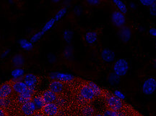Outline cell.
<instances>
[{
  "label": "cell",
  "instance_id": "cell-1",
  "mask_svg": "<svg viewBox=\"0 0 156 116\" xmlns=\"http://www.w3.org/2000/svg\"><path fill=\"white\" fill-rule=\"evenodd\" d=\"M129 68V67L128 62L124 58H120L114 62V67H113L114 73L119 77L125 76L127 73Z\"/></svg>",
  "mask_w": 156,
  "mask_h": 116
},
{
  "label": "cell",
  "instance_id": "cell-2",
  "mask_svg": "<svg viewBox=\"0 0 156 116\" xmlns=\"http://www.w3.org/2000/svg\"><path fill=\"white\" fill-rule=\"evenodd\" d=\"M106 106L108 109L113 111H121L122 110L123 104L122 100L118 99L114 95H109L106 97Z\"/></svg>",
  "mask_w": 156,
  "mask_h": 116
},
{
  "label": "cell",
  "instance_id": "cell-3",
  "mask_svg": "<svg viewBox=\"0 0 156 116\" xmlns=\"http://www.w3.org/2000/svg\"><path fill=\"white\" fill-rule=\"evenodd\" d=\"M142 92L146 95H151L156 90V80L154 78H149L144 81L142 87Z\"/></svg>",
  "mask_w": 156,
  "mask_h": 116
},
{
  "label": "cell",
  "instance_id": "cell-4",
  "mask_svg": "<svg viewBox=\"0 0 156 116\" xmlns=\"http://www.w3.org/2000/svg\"><path fill=\"white\" fill-rule=\"evenodd\" d=\"M49 78L52 80H57L63 83V82H68L73 80L75 77L72 74L64 73L53 72L49 74Z\"/></svg>",
  "mask_w": 156,
  "mask_h": 116
},
{
  "label": "cell",
  "instance_id": "cell-5",
  "mask_svg": "<svg viewBox=\"0 0 156 116\" xmlns=\"http://www.w3.org/2000/svg\"><path fill=\"white\" fill-rule=\"evenodd\" d=\"M12 81L9 80L0 86V99H7L12 93Z\"/></svg>",
  "mask_w": 156,
  "mask_h": 116
},
{
  "label": "cell",
  "instance_id": "cell-6",
  "mask_svg": "<svg viewBox=\"0 0 156 116\" xmlns=\"http://www.w3.org/2000/svg\"><path fill=\"white\" fill-rule=\"evenodd\" d=\"M112 21L115 26L122 28L125 24L126 18L124 14L121 12L115 11L112 15Z\"/></svg>",
  "mask_w": 156,
  "mask_h": 116
},
{
  "label": "cell",
  "instance_id": "cell-7",
  "mask_svg": "<svg viewBox=\"0 0 156 116\" xmlns=\"http://www.w3.org/2000/svg\"><path fill=\"white\" fill-rule=\"evenodd\" d=\"M80 96L85 101H92L95 97L92 89L87 84L82 86L80 89Z\"/></svg>",
  "mask_w": 156,
  "mask_h": 116
},
{
  "label": "cell",
  "instance_id": "cell-8",
  "mask_svg": "<svg viewBox=\"0 0 156 116\" xmlns=\"http://www.w3.org/2000/svg\"><path fill=\"white\" fill-rule=\"evenodd\" d=\"M41 111L45 115L55 116L58 112V107L56 103L46 104L43 107Z\"/></svg>",
  "mask_w": 156,
  "mask_h": 116
},
{
  "label": "cell",
  "instance_id": "cell-9",
  "mask_svg": "<svg viewBox=\"0 0 156 116\" xmlns=\"http://www.w3.org/2000/svg\"><path fill=\"white\" fill-rule=\"evenodd\" d=\"M23 80H24L25 84L29 87L30 86H35L36 87L37 84L40 82V78H39L38 76L33 73H28L25 75Z\"/></svg>",
  "mask_w": 156,
  "mask_h": 116
},
{
  "label": "cell",
  "instance_id": "cell-10",
  "mask_svg": "<svg viewBox=\"0 0 156 116\" xmlns=\"http://www.w3.org/2000/svg\"><path fill=\"white\" fill-rule=\"evenodd\" d=\"M41 97L44 99L45 104L54 103L56 101V99H58L57 95L52 91H51L50 89H47L43 92Z\"/></svg>",
  "mask_w": 156,
  "mask_h": 116
},
{
  "label": "cell",
  "instance_id": "cell-11",
  "mask_svg": "<svg viewBox=\"0 0 156 116\" xmlns=\"http://www.w3.org/2000/svg\"><path fill=\"white\" fill-rule=\"evenodd\" d=\"M132 36L131 29L129 27L123 26L119 31V36L123 42H127L129 41Z\"/></svg>",
  "mask_w": 156,
  "mask_h": 116
},
{
  "label": "cell",
  "instance_id": "cell-12",
  "mask_svg": "<svg viewBox=\"0 0 156 116\" xmlns=\"http://www.w3.org/2000/svg\"><path fill=\"white\" fill-rule=\"evenodd\" d=\"M23 113L25 114V115H33L36 113V107L35 104L33 102V101L27 102V103L23 104L21 107Z\"/></svg>",
  "mask_w": 156,
  "mask_h": 116
},
{
  "label": "cell",
  "instance_id": "cell-13",
  "mask_svg": "<svg viewBox=\"0 0 156 116\" xmlns=\"http://www.w3.org/2000/svg\"><path fill=\"white\" fill-rule=\"evenodd\" d=\"M64 84L57 80H52L49 84V89L56 94L62 93L64 90Z\"/></svg>",
  "mask_w": 156,
  "mask_h": 116
},
{
  "label": "cell",
  "instance_id": "cell-14",
  "mask_svg": "<svg viewBox=\"0 0 156 116\" xmlns=\"http://www.w3.org/2000/svg\"><path fill=\"white\" fill-rule=\"evenodd\" d=\"M102 60L106 62H112L115 59V53L110 49H104L101 54Z\"/></svg>",
  "mask_w": 156,
  "mask_h": 116
},
{
  "label": "cell",
  "instance_id": "cell-15",
  "mask_svg": "<svg viewBox=\"0 0 156 116\" xmlns=\"http://www.w3.org/2000/svg\"><path fill=\"white\" fill-rule=\"evenodd\" d=\"M12 81V89L15 92L20 94L26 92L28 89V86L25 84L24 81Z\"/></svg>",
  "mask_w": 156,
  "mask_h": 116
},
{
  "label": "cell",
  "instance_id": "cell-16",
  "mask_svg": "<svg viewBox=\"0 0 156 116\" xmlns=\"http://www.w3.org/2000/svg\"><path fill=\"white\" fill-rule=\"evenodd\" d=\"M24 70L22 68H15L11 72V76H12L13 81H22L24 76Z\"/></svg>",
  "mask_w": 156,
  "mask_h": 116
},
{
  "label": "cell",
  "instance_id": "cell-17",
  "mask_svg": "<svg viewBox=\"0 0 156 116\" xmlns=\"http://www.w3.org/2000/svg\"><path fill=\"white\" fill-rule=\"evenodd\" d=\"M17 100L20 104H25L27 102H31L33 100V94L29 93L28 92H25L23 93L19 94L17 97Z\"/></svg>",
  "mask_w": 156,
  "mask_h": 116
},
{
  "label": "cell",
  "instance_id": "cell-18",
  "mask_svg": "<svg viewBox=\"0 0 156 116\" xmlns=\"http://www.w3.org/2000/svg\"><path fill=\"white\" fill-rule=\"evenodd\" d=\"M85 39L86 42L90 44H94L98 40V33L95 31H89L85 33Z\"/></svg>",
  "mask_w": 156,
  "mask_h": 116
},
{
  "label": "cell",
  "instance_id": "cell-19",
  "mask_svg": "<svg viewBox=\"0 0 156 116\" xmlns=\"http://www.w3.org/2000/svg\"><path fill=\"white\" fill-rule=\"evenodd\" d=\"M86 84L91 88V89H92V91L93 92V93H94L95 97H101V96L103 94V90L101 89V88L99 87L96 84L94 83V82L87 81Z\"/></svg>",
  "mask_w": 156,
  "mask_h": 116
},
{
  "label": "cell",
  "instance_id": "cell-20",
  "mask_svg": "<svg viewBox=\"0 0 156 116\" xmlns=\"http://www.w3.org/2000/svg\"><path fill=\"white\" fill-rule=\"evenodd\" d=\"M24 62V57L21 55V54H16L12 59V63L15 67H16L17 68H19L20 67L23 65Z\"/></svg>",
  "mask_w": 156,
  "mask_h": 116
},
{
  "label": "cell",
  "instance_id": "cell-21",
  "mask_svg": "<svg viewBox=\"0 0 156 116\" xmlns=\"http://www.w3.org/2000/svg\"><path fill=\"white\" fill-rule=\"evenodd\" d=\"M19 44L23 50H31L34 47V45H33V43L29 42V41L27 40V39H22L19 41Z\"/></svg>",
  "mask_w": 156,
  "mask_h": 116
},
{
  "label": "cell",
  "instance_id": "cell-22",
  "mask_svg": "<svg viewBox=\"0 0 156 116\" xmlns=\"http://www.w3.org/2000/svg\"><path fill=\"white\" fill-rule=\"evenodd\" d=\"M32 101L35 104V105H36V109L38 110H41L43 107L46 105L41 96H37V97H35L34 99H33Z\"/></svg>",
  "mask_w": 156,
  "mask_h": 116
},
{
  "label": "cell",
  "instance_id": "cell-23",
  "mask_svg": "<svg viewBox=\"0 0 156 116\" xmlns=\"http://www.w3.org/2000/svg\"><path fill=\"white\" fill-rule=\"evenodd\" d=\"M114 3L116 5V6L118 7V9H119V11L122 14H126L127 13V7L125 4H124L123 2L122 1H119V0H114Z\"/></svg>",
  "mask_w": 156,
  "mask_h": 116
},
{
  "label": "cell",
  "instance_id": "cell-24",
  "mask_svg": "<svg viewBox=\"0 0 156 116\" xmlns=\"http://www.w3.org/2000/svg\"><path fill=\"white\" fill-rule=\"evenodd\" d=\"M108 80L111 84L114 85V84H116L119 82L120 77L119 76H117L116 74H115L114 73H112L108 75Z\"/></svg>",
  "mask_w": 156,
  "mask_h": 116
},
{
  "label": "cell",
  "instance_id": "cell-25",
  "mask_svg": "<svg viewBox=\"0 0 156 116\" xmlns=\"http://www.w3.org/2000/svg\"><path fill=\"white\" fill-rule=\"evenodd\" d=\"M55 22H56V21H55V19H54V18L50 19L49 21H48V22L46 23V24H45L44 26L43 27L42 31H41L42 32L45 33L46 32H47L48 31H49L50 29L54 26V23H55Z\"/></svg>",
  "mask_w": 156,
  "mask_h": 116
},
{
  "label": "cell",
  "instance_id": "cell-26",
  "mask_svg": "<svg viewBox=\"0 0 156 116\" xmlns=\"http://www.w3.org/2000/svg\"><path fill=\"white\" fill-rule=\"evenodd\" d=\"M95 109L91 106H86L83 109V115L84 116H93Z\"/></svg>",
  "mask_w": 156,
  "mask_h": 116
},
{
  "label": "cell",
  "instance_id": "cell-27",
  "mask_svg": "<svg viewBox=\"0 0 156 116\" xmlns=\"http://www.w3.org/2000/svg\"><path fill=\"white\" fill-rule=\"evenodd\" d=\"M73 31L69 30H66L64 32V34H63V38L64 39V41H65L67 43H68V44H69V43L71 42L72 38H73Z\"/></svg>",
  "mask_w": 156,
  "mask_h": 116
},
{
  "label": "cell",
  "instance_id": "cell-28",
  "mask_svg": "<svg viewBox=\"0 0 156 116\" xmlns=\"http://www.w3.org/2000/svg\"><path fill=\"white\" fill-rule=\"evenodd\" d=\"M66 13H67V8H66V7H64V8L59 9V10L58 11V13L56 14L55 17H54L55 21H58L60 19H62V17H64V15L66 14Z\"/></svg>",
  "mask_w": 156,
  "mask_h": 116
},
{
  "label": "cell",
  "instance_id": "cell-29",
  "mask_svg": "<svg viewBox=\"0 0 156 116\" xmlns=\"http://www.w3.org/2000/svg\"><path fill=\"white\" fill-rule=\"evenodd\" d=\"M44 33H43L42 31H40V32H38V33H35L34 36H33L30 38V42L34 43V42H38L39 39H40L43 36V35H44Z\"/></svg>",
  "mask_w": 156,
  "mask_h": 116
},
{
  "label": "cell",
  "instance_id": "cell-30",
  "mask_svg": "<svg viewBox=\"0 0 156 116\" xmlns=\"http://www.w3.org/2000/svg\"><path fill=\"white\" fill-rule=\"evenodd\" d=\"M140 4H142L143 6H147V7H151L152 5L156 2V0H141L140 2Z\"/></svg>",
  "mask_w": 156,
  "mask_h": 116
},
{
  "label": "cell",
  "instance_id": "cell-31",
  "mask_svg": "<svg viewBox=\"0 0 156 116\" xmlns=\"http://www.w3.org/2000/svg\"><path fill=\"white\" fill-rule=\"evenodd\" d=\"M114 95L115 96V97H116L117 98H118V99H119L121 100L125 99V95H124V94H123L122 92L119 91V90H116V91L114 92Z\"/></svg>",
  "mask_w": 156,
  "mask_h": 116
},
{
  "label": "cell",
  "instance_id": "cell-32",
  "mask_svg": "<svg viewBox=\"0 0 156 116\" xmlns=\"http://www.w3.org/2000/svg\"><path fill=\"white\" fill-rule=\"evenodd\" d=\"M149 12L152 16L156 17V2L152 5L151 7H149Z\"/></svg>",
  "mask_w": 156,
  "mask_h": 116
},
{
  "label": "cell",
  "instance_id": "cell-33",
  "mask_svg": "<svg viewBox=\"0 0 156 116\" xmlns=\"http://www.w3.org/2000/svg\"><path fill=\"white\" fill-rule=\"evenodd\" d=\"M103 116H114V111L111 110L107 108V110L104 111V113L103 114Z\"/></svg>",
  "mask_w": 156,
  "mask_h": 116
},
{
  "label": "cell",
  "instance_id": "cell-34",
  "mask_svg": "<svg viewBox=\"0 0 156 116\" xmlns=\"http://www.w3.org/2000/svg\"><path fill=\"white\" fill-rule=\"evenodd\" d=\"M87 2L91 5H96L100 4L101 2L99 0H88V1H87Z\"/></svg>",
  "mask_w": 156,
  "mask_h": 116
},
{
  "label": "cell",
  "instance_id": "cell-35",
  "mask_svg": "<svg viewBox=\"0 0 156 116\" xmlns=\"http://www.w3.org/2000/svg\"><path fill=\"white\" fill-rule=\"evenodd\" d=\"M150 35L153 37H156V28H151L149 29Z\"/></svg>",
  "mask_w": 156,
  "mask_h": 116
},
{
  "label": "cell",
  "instance_id": "cell-36",
  "mask_svg": "<svg viewBox=\"0 0 156 116\" xmlns=\"http://www.w3.org/2000/svg\"><path fill=\"white\" fill-rule=\"evenodd\" d=\"M114 116H127L124 112L114 111Z\"/></svg>",
  "mask_w": 156,
  "mask_h": 116
},
{
  "label": "cell",
  "instance_id": "cell-37",
  "mask_svg": "<svg viewBox=\"0 0 156 116\" xmlns=\"http://www.w3.org/2000/svg\"><path fill=\"white\" fill-rule=\"evenodd\" d=\"M9 52H10V50H6L5 52H4L2 54H1V58H6V57H7V55H8L9 54Z\"/></svg>",
  "mask_w": 156,
  "mask_h": 116
},
{
  "label": "cell",
  "instance_id": "cell-38",
  "mask_svg": "<svg viewBox=\"0 0 156 116\" xmlns=\"http://www.w3.org/2000/svg\"><path fill=\"white\" fill-rule=\"evenodd\" d=\"M70 54H72V52L69 50V49H67V50H65V52H64V56H65L66 58H69L70 57Z\"/></svg>",
  "mask_w": 156,
  "mask_h": 116
},
{
  "label": "cell",
  "instance_id": "cell-39",
  "mask_svg": "<svg viewBox=\"0 0 156 116\" xmlns=\"http://www.w3.org/2000/svg\"><path fill=\"white\" fill-rule=\"evenodd\" d=\"M0 116H7V113L4 108L0 107Z\"/></svg>",
  "mask_w": 156,
  "mask_h": 116
},
{
  "label": "cell",
  "instance_id": "cell-40",
  "mask_svg": "<svg viewBox=\"0 0 156 116\" xmlns=\"http://www.w3.org/2000/svg\"><path fill=\"white\" fill-rule=\"evenodd\" d=\"M75 13H77V15H79V14H80V12H81V10L80 9V8L79 7H76V8L75 9Z\"/></svg>",
  "mask_w": 156,
  "mask_h": 116
},
{
  "label": "cell",
  "instance_id": "cell-41",
  "mask_svg": "<svg viewBox=\"0 0 156 116\" xmlns=\"http://www.w3.org/2000/svg\"><path fill=\"white\" fill-rule=\"evenodd\" d=\"M129 5H130V7H131V8H132V9H135L136 8V5L133 2L130 3Z\"/></svg>",
  "mask_w": 156,
  "mask_h": 116
},
{
  "label": "cell",
  "instance_id": "cell-42",
  "mask_svg": "<svg viewBox=\"0 0 156 116\" xmlns=\"http://www.w3.org/2000/svg\"><path fill=\"white\" fill-rule=\"evenodd\" d=\"M153 65H154V68L156 69V58L154 59V60H153Z\"/></svg>",
  "mask_w": 156,
  "mask_h": 116
},
{
  "label": "cell",
  "instance_id": "cell-43",
  "mask_svg": "<svg viewBox=\"0 0 156 116\" xmlns=\"http://www.w3.org/2000/svg\"><path fill=\"white\" fill-rule=\"evenodd\" d=\"M93 116H103L102 114H96V115H94Z\"/></svg>",
  "mask_w": 156,
  "mask_h": 116
},
{
  "label": "cell",
  "instance_id": "cell-44",
  "mask_svg": "<svg viewBox=\"0 0 156 116\" xmlns=\"http://www.w3.org/2000/svg\"><path fill=\"white\" fill-rule=\"evenodd\" d=\"M34 116H43L41 114H39V113H38V114H36V115H35Z\"/></svg>",
  "mask_w": 156,
  "mask_h": 116
},
{
  "label": "cell",
  "instance_id": "cell-45",
  "mask_svg": "<svg viewBox=\"0 0 156 116\" xmlns=\"http://www.w3.org/2000/svg\"><path fill=\"white\" fill-rule=\"evenodd\" d=\"M138 116H142V115H138Z\"/></svg>",
  "mask_w": 156,
  "mask_h": 116
}]
</instances>
